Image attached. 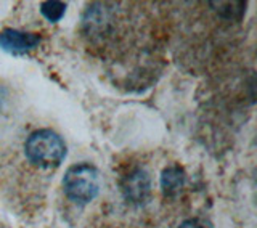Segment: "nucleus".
<instances>
[{"mask_svg": "<svg viewBox=\"0 0 257 228\" xmlns=\"http://www.w3.org/2000/svg\"><path fill=\"white\" fill-rule=\"evenodd\" d=\"M66 156V143L52 129H36L21 143L23 170L31 180H45L61 166Z\"/></svg>", "mask_w": 257, "mask_h": 228, "instance_id": "nucleus-1", "label": "nucleus"}, {"mask_svg": "<svg viewBox=\"0 0 257 228\" xmlns=\"http://www.w3.org/2000/svg\"><path fill=\"white\" fill-rule=\"evenodd\" d=\"M63 190L64 194L77 204H87V202L93 201L100 191L98 170L88 162L72 164L64 172Z\"/></svg>", "mask_w": 257, "mask_h": 228, "instance_id": "nucleus-2", "label": "nucleus"}, {"mask_svg": "<svg viewBox=\"0 0 257 228\" xmlns=\"http://www.w3.org/2000/svg\"><path fill=\"white\" fill-rule=\"evenodd\" d=\"M40 44V36L34 32H23L16 29L0 31V48L8 53L21 55L26 53Z\"/></svg>", "mask_w": 257, "mask_h": 228, "instance_id": "nucleus-3", "label": "nucleus"}, {"mask_svg": "<svg viewBox=\"0 0 257 228\" xmlns=\"http://www.w3.org/2000/svg\"><path fill=\"white\" fill-rule=\"evenodd\" d=\"M40 13H42L48 21L56 23L63 18L64 13H66V4H63V2H42L40 4Z\"/></svg>", "mask_w": 257, "mask_h": 228, "instance_id": "nucleus-4", "label": "nucleus"}, {"mask_svg": "<svg viewBox=\"0 0 257 228\" xmlns=\"http://www.w3.org/2000/svg\"><path fill=\"white\" fill-rule=\"evenodd\" d=\"M183 183V175L180 172V169L179 167H171V169H167L164 175H163V186H164V190L166 191H175V190H179L180 186Z\"/></svg>", "mask_w": 257, "mask_h": 228, "instance_id": "nucleus-5", "label": "nucleus"}, {"mask_svg": "<svg viewBox=\"0 0 257 228\" xmlns=\"http://www.w3.org/2000/svg\"><path fill=\"white\" fill-rule=\"evenodd\" d=\"M179 228H206V225L199 222L198 218H190V220H185Z\"/></svg>", "mask_w": 257, "mask_h": 228, "instance_id": "nucleus-6", "label": "nucleus"}]
</instances>
